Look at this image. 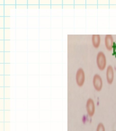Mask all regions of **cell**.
<instances>
[{"mask_svg":"<svg viewBox=\"0 0 116 131\" xmlns=\"http://www.w3.org/2000/svg\"><path fill=\"white\" fill-rule=\"evenodd\" d=\"M96 63L98 68L100 71H104L107 66V58L105 53L100 51L97 54L96 57Z\"/></svg>","mask_w":116,"mask_h":131,"instance_id":"6da1fadb","label":"cell"},{"mask_svg":"<svg viewBox=\"0 0 116 131\" xmlns=\"http://www.w3.org/2000/svg\"><path fill=\"white\" fill-rule=\"evenodd\" d=\"M86 109L88 117H92L95 113L96 106L94 100L91 98L88 99L86 104Z\"/></svg>","mask_w":116,"mask_h":131,"instance_id":"7a4b0ae2","label":"cell"},{"mask_svg":"<svg viewBox=\"0 0 116 131\" xmlns=\"http://www.w3.org/2000/svg\"><path fill=\"white\" fill-rule=\"evenodd\" d=\"M114 40L112 35H106L105 37V45L106 49L109 51H111L113 48Z\"/></svg>","mask_w":116,"mask_h":131,"instance_id":"8992f818","label":"cell"},{"mask_svg":"<svg viewBox=\"0 0 116 131\" xmlns=\"http://www.w3.org/2000/svg\"><path fill=\"white\" fill-rule=\"evenodd\" d=\"M94 88L97 92H100L103 86V82L101 77L98 74H95L93 79Z\"/></svg>","mask_w":116,"mask_h":131,"instance_id":"277c9868","label":"cell"},{"mask_svg":"<svg viewBox=\"0 0 116 131\" xmlns=\"http://www.w3.org/2000/svg\"><path fill=\"white\" fill-rule=\"evenodd\" d=\"M85 81V75L84 69L80 68L78 69L76 74V82L78 86L82 87L84 86Z\"/></svg>","mask_w":116,"mask_h":131,"instance_id":"3957f363","label":"cell"},{"mask_svg":"<svg viewBox=\"0 0 116 131\" xmlns=\"http://www.w3.org/2000/svg\"></svg>","mask_w":116,"mask_h":131,"instance_id":"9c48e42d","label":"cell"},{"mask_svg":"<svg viewBox=\"0 0 116 131\" xmlns=\"http://www.w3.org/2000/svg\"><path fill=\"white\" fill-rule=\"evenodd\" d=\"M92 42L94 47L98 49L101 43V37L98 34H94L92 35Z\"/></svg>","mask_w":116,"mask_h":131,"instance_id":"52a82bcc","label":"cell"},{"mask_svg":"<svg viewBox=\"0 0 116 131\" xmlns=\"http://www.w3.org/2000/svg\"><path fill=\"white\" fill-rule=\"evenodd\" d=\"M106 79L108 84H112L114 79V71L112 65H110L107 67L106 70Z\"/></svg>","mask_w":116,"mask_h":131,"instance_id":"5b68a950","label":"cell"},{"mask_svg":"<svg viewBox=\"0 0 116 131\" xmlns=\"http://www.w3.org/2000/svg\"></svg>","mask_w":116,"mask_h":131,"instance_id":"30bf717a","label":"cell"},{"mask_svg":"<svg viewBox=\"0 0 116 131\" xmlns=\"http://www.w3.org/2000/svg\"><path fill=\"white\" fill-rule=\"evenodd\" d=\"M96 131H106V128L104 124L102 123H99L96 127Z\"/></svg>","mask_w":116,"mask_h":131,"instance_id":"ba28073f","label":"cell"}]
</instances>
